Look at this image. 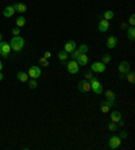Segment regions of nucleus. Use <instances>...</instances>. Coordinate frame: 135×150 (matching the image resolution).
<instances>
[{
  "instance_id": "obj_1",
  "label": "nucleus",
  "mask_w": 135,
  "mask_h": 150,
  "mask_svg": "<svg viewBox=\"0 0 135 150\" xmlns=\"http://www.w3.org/2000/svg\"><path fill=\"white\" fill-rule=\"evenodd\" d=\"M10 46H11V50H14L15 53L22 52L23 47H24V39L22 38L20 35L14 37V38L11 39V42H10Z\"/></svg>"
},
{
  "instance_id": "obj_2",
  "label": "nucleus",
  "mask_w": 135,
  "mask_h": 150,
  "mask_svg": "<svg viewBox=\"0 0 135 150\" xmlns=\"http://www.w3.org/2000/svg\"><path fill=\"white\" fill-rule=\"evenodd\" d=\"M89 83H90V91H93L96 95L103 93V84L97 80L96 76L92 77V79L89 80Z\"/></svg>"
},
{
  "instance_id": "obj_3",
  "label": "nucleus",
  "mask_w": 135,
  "mask_h": 150,
  "mask_svg": "<svg viewBox=\"0 0 135 150\" xmlns=\"http://www.w3.org/2000/svg\"><path fill=\"white\" fill-rule=\"evenodd\" d=\"M66 69H68V72H69L70 74H76V73H78L80 65L77 64L76 59H72L69 62H66Z\"/></svg>"
},
{
  "instance_id": "obj_4",
  "label": "nucleus",
  "mask_w": 135,
  "mask_h": 150,
  "mask_svg": "<svg viewBox=\"0 0 135 150\" xmlns=\"http://www.w3.org/2000/svg\"><path fill=\"white\" fill-rule=\"evenodd\" d=\"M105 67H107L105 64L99 61V62H93L90 65V70H92L93 73H104V72H105Z\"/></svg>"
},
{
  "instance_id": "obj_5",
  "label": "nucleus",
  "mask_w": 135,
  "mask_h": 150,
  "mask_svg": "<svg viewBox=\"0 0 135 150\" xmlns=\"http://www.w3.org/2000/svg\"><path fill=\"white\" fill-rule=\"evenodd\" d=\"M11 53V46L8 42L0 41V56L1 57H8V54Z\"/></svg>"
},
{
  "instance_id": "obj_6",
  "label": "nucleus",
  "mask_w": 135,
  "mask_h": 150,
  "mask_svg": "<svg viewBox=\"0 0 135 150\" xmlns=\"http://www.w3.org/2000/svg\"><path fill=\"white\" fill-rule=\"evenodd\" d=\"M120 143H122V139L119 138V135H114L108 139V146H110V149H112V150L118 149V147L120 146Z\"/></svg>"
},
{
  "instance_id": "obj_7",
  "label": "nucleus",
  "mask_w": 135,
  "mask_h": 150,
  "mask_svg": "<svg viewBox=\"0 0 135 150\" xmlns=\"http://www.w3.org/2000/svg\"><path fill=\"white\" fill-rule=\"evenodd\" d=\"M78 91L83 92V93H88L90 91V83L88 80H85V79L78 81Z\"/></svg>"
},
{
  "instance_id": "obj_8",
  "label": "nucleus",
  "mask_w": 135,
  "mask_h": 150,
  "mask_svg": "<svg viewBox=\"0 0 135 150\" xmlns=\"http://www.w3.org/2000/svg\"><path fill=\"white\" fill-rule=\"evenodd\" d=\"M118 70L120 74H127L128 72L131 70V65H130V62H127V61H122V62L119 64Z\"/></svg>"
},
{
  "instance_id": "obj_9",
  "label": "nucleus",
  "mask_w": 135,
  "mask_h": 150,
  "mask_svg": "<svg viewBox=\"0 0 135 150\" xmlns=\"http://www.w3.org/2000/svg\"><path fill=\"white\" fill-rule=\"evenodd\" d=\"M28 76H30V79H39L41 77V68L37 67V65H34V67L30 68V70H28Z\"/></svg>"
},
{
  "instance_id": "obj_10",
  "label": "nucleus",
  "mask_w": 135,
  "mask_h": 150,
  "mask_svg": "<svg viewBox=\"0 0 135 150\" xmlns=\"http://www.w3.org/2000/svg\"><path fill=\"white\" fill-rule=\"evenodd\" d=\"M76 49H77V43L74 41H72V39H70V41H68L65 45H64V50H65L68 54H70V53L74 52Z\"/></svg>"
},
{
  "instance_id": "obj_11",
  "label": "nucleus",
  "mask_w": 135,
  "mask_h": 150,
  "mask_svg": "<svg viewBox=\"0 0 135 150\" xmlns=\"http://www.w3.org/2000/svg\"><path fill=\"white\" fill-rule=\"evenodd\" d=\"M97 28L100 33H107L108 28H110V21H105V19H100L99 25H97Z\"/></svg>"
},
{
  "instance_id": "obj_12",
  "label": "nucleus",
  "mask_w": 135,
  "mask_h": 150,
  "mask_svg": "<svg viewBox=\"0 0 135 150\" xmlns=\"http://www.w3.org/2000/svg\"><path fill=\"white\" fill-rule=\"evenodd\" d=\"M114 105H115V103H114V101L104 100L103 103H101V105H100V110H101V112H103V114H107V112L110 111V108H112Z\"/></svg>"
},
{
  "instance_id": "obj_13",
  "label": "nucleus",
  "mask_w": 135,
  "mask_h": 150,
  "mask_svg": "<svg viewBox=\"0 0 135 150\" xmlns=\"http://www.w3.org/2000/svg\"><path fill=\"white\" fill-rule=\"evenodd\" d=\"M116 45H118V38H116L115 35L108 37L107 42H105V46H107L108 49H114V47H116Z\"/></svg>"
},
{
  "instance_id": "obj_14",
  "label": "nucleus",
  "mask_w": 135,
  "mask_h": 150,
  "mask_svg": "<svg viewBox=\"0 0 135 150\" xmlns=\"http://www.w3.org/2000/svg\"><path fill=\"white\" fill-rule=\"evenodd\" d=\"M12 7L15 8V12H19V14H24L27 11L26 4H23V3H15V4H12Z\"/></svg>"
},
{
  "instance_id": "obj_15",
  "label": "nucleus",
  "mask_w": 135,
  "mask_h": 150,
  "mask_svg": "<svg viewBox=\"0 0 135 150\" xmlns=\"http://www.w3.org/2000/svg\"><path fill=\"white\" fill-rule=\"evenodd\" d=\"M76 61H77V64H78L80 67H85V65H88V61H89V59H88L87 54H81V56H80Z\"/></svg>"
},
{
  "instance_id": "obj_16",
  "label": "nucleus",
  "mask_w": 135,
  "mask_h": 150,
  "mask_svg": "<svg viewBox=\"0 0 135 150\" xmlns=\"http://www.w3.org/2000/svg\"><path fill=\"white\" fill-rule=\"evenodd\" d=\"M14 14H15V8L12 7V6H7V7L3 10V15L6 18H11Z\"/></svg>"
},
{
  "instance_id": "obj_17",
  "label": "nucleus",
  "mask_w": 135,
  "mask_h": 150,
  "mask_svg": "<svg viewBox=\"0 0 135 150\" xmlns=\"http://www.w3.org/2000/svg\"><path fill=\"white\" fill-rule=\"evenodd\" d=\"M105 100L108 101H116V93H115L114 91H111V89H108V91H105Z\"/></svg>"
},
{
  "instance_id": "obj_18",
  "label": "nucleus",
  "mask_w": 135,
  "mask_h": 150,
  "mask_svg": "<svg viewBox=\"0 0 135 150\" xmlns=\"http://www.w3.org/2000/svg\"><path fill=\"white\" fill-rule=\"evenodd\" d=\"M120 119H122V114L119 111H112L111 112V122L118 123Z\"/></svg>"
},
{
  "instance_id": "obj_19",
  "label": "nucleus",
  "mask_w": 135,
  "mask_h": 150,
  "mask_svg": "<svg viewBox=\"0 0 135 150\" xmlns=\"http://www.w3.org/2000/svg\"><path fill=\"white\" fill-rule=\"evenodd\" d=\"M18 80L20 81V83H26V81H28V74L26 73V72H18Z\"/></svg>"
},
{
  "instance_id": "obj_20",
  "label": "nucleus",
  "mask_w": 135,
  "mask_h": 150,
  "mask_svg": "<svg viewBox=\"0 0 135 150\" xmlns=\"http://www.w3.org/2000/svg\"><path fill=\"white\" fill-rule=\"evenodd\" d=\"M68 57H69V54H68L65 50H62V52L58 53V59H59V61H61L62 64H65V65H66V59H68Z\"/></svg>"
},
{
  "instance_id": "obj_21",
  "label": "nucleus",
  "mask_w": 135,
  "mask_h": 150,
  "mask_svg": "<svg viewBox=\"0 0 135 150\" xmlns=\"http://www.w3.org/2000/svg\"><path fill=\"white\" fill-rule=\"evenodd\" d=\"M127 38L130 39V41H134L135 39V27L134 26L127 28Z\"/></svg>"
},
{
  "instance_id": "obj_22",
  "label": "nucleus",
  "mask_w": 135,
  "mask_h": 150,
  "mask_svg": "<svg viewBox=\"0 0 135 150\" xmlns=\"http://www.w3.org/2000/svg\"><path fill=\"white\" fill-rule=\"evenodd\" d=\"M15 25H16V27H23V26L26 25V19H24V16L16 18V21H15Z\"/></svg>"
},
{
  "instance_id": "obj_23",
  "label": "nucleus",
  "mask_w": 135,
  "mask_h": 150,
  "mask_svg": "<svg viewBox=\"0 0 135 150\" xmlns=\"http://www.w3.org/2000/svg\"><path fill=\"white\" fill-rule=\"evenodd\" d=\"M114 16H115L114 11H104L103 18L105 19V21H111V19H114Z\"/></svg>"
},
{
  "instance_id": "obj_24",
  "label": "nucleus",
  "mask_w": 135,
  "mask_h": 150,
  "mask_svg": "<svg viewBox=\"0 0 135 150\" xmlns=\"http://www.w3.org/2000/svg\"><path fill=\"white\" fill-rule=\"evenodd\" d=\"M126 79H127V81L132 85V84L135 83V74H134V72H131V70H130V72L126 74Z\"/></svg>"
},
{
  "instance_id": "obj_25",
  "label": "nucleus",
  "mask_w": 135,
  "mask_h": 150,
  "mask_svg": "<svg viewBox=\"0 0 135 150\" xmlns=\"http://www.w3.org/2000/svg\"><path fill=\"white\" fill-rule=\"evenodd\" d=\"M81 54H83V53L80 52L78 49H76V50H74V52H72V53H70L69 56L72 57V59H77V58H78L80 56H81Z\"/></svg>"
},
{
  "instance_id": "obj_26",
  "label": "nucleus",
  "mask_w": 135,
  "mask_h": 150,
  "mask_svg": "<svg viewBox=\"0 0 135 150\" xmlns=\"http://www.w3.org/2000/svg\"><path fill=\"white\" fill-rule=\"evenodd\" d=\"M101 62L105 64V65H108V64L111 62V54H104L103 58H101Z\"/></svg>"
},
{
  "instance_id": "obj_27",
  "label": "nucleus",
  "mask_w": 135,
  "mask_h": 150,
  "mask_svg": "<svg viewBox=\"0 0 135 150\" xmlns=\"http://www.w3.org/2000/svg\"><path fill=\"white\" fill-rule=\"evenodd\" d=\"M28 87H30V89H35V88L38 87L37 80H35V79H30V81H28Z\"/></svg>"
},
{
  "instance_id": "obj_28",
  "label": "nucleus",
  "mask_w": 135,
  "mask_h": 150,
  "mask_svg": "<svg viewBox=\"0 0 135 150\" xmlns=\"http://www.w3.org/2000/svg\"><path fill=\"white\" fill-rule=\"evenodd\" d=\"M77 49H78L80 52L83 53V54H87V53H88V49H89V47H88V46L85 45V43H83V45H80L78 47H77Z\"/></svg>"
},
{
  "instance_id": "obj_29",
  "label": "nucleus",
  "mask_w": 135,
  "mask_h": 150,
  "mask_svg": "<svg viewBox=\"0 0 135 150\" xmlns=\"http://www.w3.org/2000/svg\"><path fill=\"white\" fill-rule=\"evenodd\" d=\"M93 76H95V74H93V72H92V70H88V72H85V73H84V79H85V80H88V81H89Z\"/></svg>"
},
{
  "instance_id": "obj_30",
  "label": "nucleus",
  "mask_w": 135,
  "mask_h": 150,
  "mask_svg": "<svg viewBox=\"0 0 135 150\" xmlns=\"http://www.w3.org/2000/svg\"><path fill=\"white\" fill-rule=\"evenodd\" d=\"M107 127L110 131H116V130H118V126H116V123H114V122H110Z\"/></svg>"
},
{
  "instance_id": "obj_31",
  "label": "nucleus",
  "mask_w": 135,
  "mask_h": 150,
  "mask_svg": "<svg viewBox=\"0 0 135 150\" xmlns=\"http://www.w3.org/2000/svg\"><path fill=\"white\" fill-rule=\"evenodd\" d=\"M39 64H41L42 67H49V61L45 57H41V58H39Z\"/></svg>"
},
{
  "instance_id": "obj_32",
  "label": "nucleus",
  "mask_w": 135,
  "mask_h": 150,
  "mask_svg": "<svg viewBox=\"0 0 135 150\" xmlns=\"http://www.w3.org/2000/svg\"><path fill=\"white\" fill-rule=\"evenodd\" d=\"M127 137H128V133L124 131V130H122L120 133H119V138H120V139H126Z\"/></svg>"
},
{
  "instance_id": "obj_33",
  "label": "nucleus",
  "mask_w": 135,
  "mask_h": 150,
  "mask_svg": "<svg viewBox=\"0 0 135 150\" xmlns=\"http://www.w3.org/2000/svg\"><path fill=\"white\" fill-rule=\"evenodd\" d=\"M12 34H14V37L20 35V27H14L12 28Z\"/></svg>"
},
{
  "instance_id": "obj_34",
  "label": "nucleus",
  "mask_w": 135,
  "mask_h": 150,
  "mask_svg": "<svg viewBox=\"0 0 135 150\" xmlns=\"http://www.w3.org/2000/svg\"><path fill=\"white\" fill-rule=\"evenodd\" d=\"M128 23H130V26H135V15L134 14L130 16V19H128Z\"/></svg>"
},
{
  "instance_id": "obj_35",
  "label": "nucleus",
  "mask_w": 135,
  "mask_h": 150,
  "mask_svg": "<svg viewBox=\"0 0 135 150\" xmlns=\"http://www.w3.org/2000/svg\"><path fill=\"white\" fill-rule=\"evenodd\" d=\"M116 126H118V129H119V127H124V120H122V119H120V120L116 123Z\"/></svg>"
},
{
  "instance_id": "obj_36",
  "label": "nucleus",
  "mask_w": 135,
  "mask_h": 150,
  "mask_svg": "<svg viewBox=\"0 0 135 150\" xmlns=\"http://www.w3.org/2000/svg\"><path fill=\"white\" fill-rule=\"evenodd\" d=\"M43 57H45V58H50V57H52V53H50V52H45V53H43Z\"/></svg>"
},
{
  "instance_id": "obj_37",
  "label": "nucleus",
  "mask_w": 135,
  "mask_h": 150,
  "mask_svg": "<svg viewBox=\"0 0 135 150\" xmlns=\"http://www.w3.org/2000/svg\"><path fill=\"white\" fill-rule=\"evenodd\" d=\"M120 27H122V28H123V30H124V28H126V27H127V26H126V23H122V25H120Z\"/></svg>"
},
{
  "instance_id": "obj_38",
  "label": "nucleus",
  "mask_w": 135,
  "mask_h": 150,
  "mask_svg": "<svg viewBox=\"0 0 135 150\" xmlns=\"http://www.w3.org/2000/svg\"><path fill=\"white\" fill-rule=\"evenodd\" d=\"M1 69H3V64H1V59H0V72H1Z\"/></svg>"
},
{
  "instance_id": "obj_39",
  "label": "nucleus",
  "mask_w": 135,
  "mask_h": 150,
  "mask_svg": "<svg viewBox=\"0 0 135 150\" xmlns=\"http://www.w3.org/2000/svg\"><path fill=\"white\" fill-rule=\"evenodd\" d=\"M3 80V73H1V72H0V81Z\"/></svg>"
},
{
  "instance_id": "obj_40",
  "label": "nucleus",
  "mask_w": 135,
  "mask_h": 150,
  "mask_svg": "<svg viewBox=\"0 0 135 150\" xmlns=\"http://www.w3.org/2000/svg\"><path fill=\"white\" fill-rule=\"evenodd\" d=\"M1 38H3V35H1V33H0V41H1Z\"/></svg>"
}]
</instances>
